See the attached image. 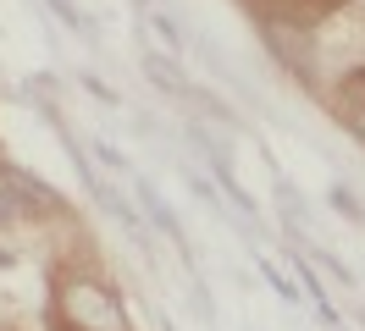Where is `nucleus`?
Instances as JSON below:
<instances>
[{
  "instance_id": "f257e3e1",
  "label": "nucleus",
  "mask_w": 365,
  "mask_h": 331,
  "mask_svg": "<svg viewBox=\"0 0 365 331\" xmlns=\"http://www.w3.org/2000/svg\"><path fill=\"white\" fill-rule=\"evenodd\" d=\"M56 309H61V326H72V331H133L128 326V309L116 298V287L100 282V276H83V270L61 276Z\"/></svg>"
},
{
  "instance_id": "f03ea898",
  "label": "nucleus",
  "mask_w": 365,
  "mask_h": 331,
  "mask_svg": "<svg viewBox=\"0 0 365 331\" xmlns=\"http://www.w3.org/2000/svg\"><path fill=\"white\" fill-rule=\"evenodd\" d=\"M260 33H266V44H272L277 61H288L294 72H310V28H304V22L260 17Z\"/></svg>"
},
{
  "instance_id": "7ed1b4c3",
  "label": "nucleus",
  "mask_w": 365,
  "mask_h": 331,
  "mask_svg": "<svg viewBox=\"0 0 365 331\" xmlns=\"http://www.w3.org/2000/svg\"><path fill=\"white\" fill-rule=\"evenodd\" d=\"M6 182H11V188H17V199H23V216H67V199L50 194L34 172H11Z\"/></svg>"
},
{
  "instance_id": "20e7f679",
  "label": "nucleus",
  "mask_w": 365,
  "mask_h": 331,
  "mask_svg": "<svg viewBox=\"0 0 365 331\" xmlns=\"http://www.w3.org/2000/svg\"><path fill=\"white\" fill-rule=\"evenodd\" d=\"M138 72H144V78H150L160 94H172V100H188V94H194V83L182 78V66L172 61V56H160V50H150V56L138 61Z\"/></svg>"
},
{
  "instance_id": "39448f33",
  "label": "nucleus",
  "mask_w": 365,
  "mask_h": 331,
  "mask_svg": "<svg viewBox=\"0 0 365 331\" xmlns=\"http://www.w3.org/2000/svg\"><path fill=\"white\" fill-rule=\"evenodd\" d=\"M255 6H260V17L304 22V28H310V17H316V11H327V6H316V0H255Z\"/></svg>"
},
{
  "instance_id": "423d86ee",
  "label": "nucleus",
  "mask_w": 365,
  "mask_h": 331,
  "mask_svg": "<svg viewBox=\"0 0 365 331\" xmlns=\"http://www.w3.org/2000/svg\"><path fill=\"white\" fill-rule=\"evenodd\" d=\"M138 204H144V210L155 216V226H160V232H166V238H172V243H182V226H178V216H172V210L160 204V194H155V188H150V182H138Z\"/></svg>"
},
{
  "instance_id": "0eeeda50",
  "label": "nucleus",
  "mask_w": 365,
  "mask_h": 331,
  "mask_svg": "<svg viewBox=\"0 0 365 331\" xmlns=\"http://www.w3.org/2000/svg\"><path fill=\"white\" fill-rule=\"evenodd\" d=\"M17 221H23V199H17L11 182H0V232H11Z\"/></svg>"
},
{
  "instance_id": "6e6552de",
  "label": "nucleus",
  "mask_w": 365,
  "mask_h": 331,
  "mask_svg": "<svg viewBox=\"0 0 365 331\" xmlns=\"http://www.w3.org/2000/svg\"><path fill=\"white\" fill-rule=\"evenodd\" d=\"M338 94L349 100V105H365V66H360V72H349V78H343V83H338Z\"/></svg>"
},
{
  "instance_id": "1a4fd4ad",
  "label": "nucleus",
  "mask_w": 365,
  "mask_h": 331,
  "mask_svg": "<svg viewBox=\"0 0 365 331\" xmlns=\"http://www.w3.org/2000/svg\"><path fill=\"white\" fill-rule=\"evenodd\" d=\"M260 270H266V282H272L277 293H282V298H299V293H294V282H288V276H282L277 265H260Z\"/></svg>"
},
{
  "instance_id": "9d476101",
  "label": "nucleus",
  "mask_w": 365,
  "mask_h": 331,
  "mask_svg": "<svg viewBox=\"0 0 365 331\" xmlns=\"http://www.w3.org/2000/svg\"><path fill=\"white\" fill-rule=\"evenodd\" d=\"M50 11L67 22V28H83V17H78V6H72V0H50Z\"/></svg>"
},
{
  "instance_id": "9b49d317",
  "label": "nucleus",
  "mask_w": 365,
  "mask_h": 331,
  "mask_svg": "<svg viewBox=\"0 0 365 331\" xmlns=\"http://www.w3.org/2000/svg\"><path fill=\"white\" fill-rule=\"evenodd\" d=\"M83 88H89V94L100 100V105H116V94H111L106 83H100V78H89V72H83Z\"/></svg>"
},
{
  "instance_id": "f8f14e48",
  "label": "nucleus",
  "mask_w": 365,
  "mask_h": 331,
  "mask_svg": "<svg viewBox=\"0 0 365 331\" xmlns=\"http://www.w3.org/2000/svg\"><path fill=\"white\" fill-rule=\"evenodd\" d=\"M349 132L365 144V105H349Z\"/></svg>"
},
{
  "instance_id": "ddd939ff",
  "label": "nucleus",
  "mask_w": 365,
  "mask_h": 331,
  "mask_svg": "<svg viewBox=\"0 0 365 331\" xmlns=\"http://www.w3.org/2000/svg\"><path fill=\"white\" fill-rule=\"evenodd\" d=\"M332 204H338V210H343V216H360V204H354V199H349V194H343V188H338V194H332Z\"/></svg>"
}]
</instances>
